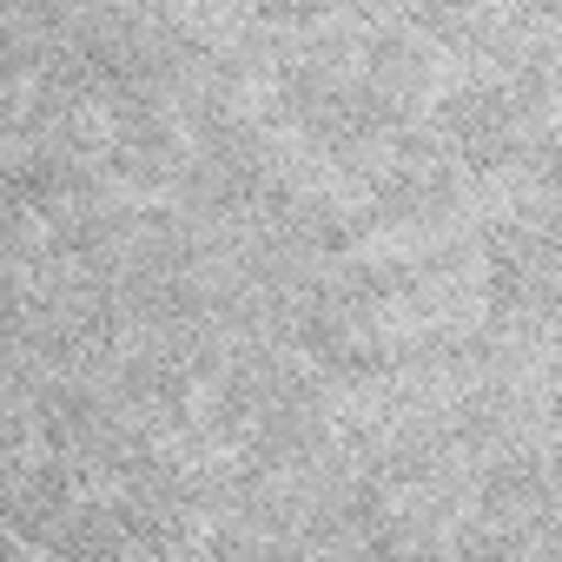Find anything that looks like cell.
I'll return each instance as SVG.
<instances>
[{
  "label": "cell",
  "mask_w": 562,
  "mask_h": 562,
  "mask_svg": "<svg viewBox=\"0 0 562 562\" xmlns=\"http://www.w3.org/2000/svg\"><path fill=\"white\" fill-rule=\"evenodd\" d=\"M437 133L463 153V166L496 172L503 159L522 153V100L509 80H470L437 106Z\"/></svg>",
  "instance_id": "6da1fadb"
},
{
  "label": "cell",
  "mask_w": 562,
  "mask_h": 562,
  "mask_svg": "<svg viewBox=\"0 0 562 562\" xmlns=\"http://www.w3.org/2000/svg\"><path fill=\"white\" fill-rule=\"evenodd\" d=\"M113 172L133 179V186H159V179L179 172V139H172V126L146 106V93L113 100Z\"/></svg>",
  "instance_id": "7a4b0ae2"
},
{
  "label": "cell",
  "mask_w": 562,
  "mask_h": 562,
  "mask_svg": "<svg viewBox=\"0 0 562 562\" xmlns=\"http://www.w3.org/2000/svg\"><path fill=\"white\" fill-rule=\"evenodd\" d=\"M549 503H555V476H549V463H536V457H509V463H496V470L483 476V509L503 516V522H529V516H542Z\"/></svg>",
  "instance_id": "3957f363"
},
{
  "label": "cell",
  "mask_w": 562,
  "mask_h": 562,
  "mask_svg": "<svg viewBox=\"0 0 562 562\" xmlns=\"http://www.w3.org/2000/svg\"><path fill=\"white\" fill-rule=\"evenodd\" d=\"M542 238H549V251H555V265H562V199L542 212Z\"/></svg>",
  "instance_id": "277c9868"
},
{
  "label": "cell",
  "mask_w": 562,
  "mask_h": 562,
  "mask_svg": "<svg viewBox=\"0 0 562 562\" xmlns=\"http://www.w3.org/2000/svg\"><path fill=\"white\" fill-rule=\"evenodd\" d=\"M549 562H562V529H555V536H549Z\"/></svg>",
  "instance_id": "5b68a950"
},
{
  "label": "cell",
  "mask_w": 562,
  "mask_h": 562,
  "mask_svg": "<svg viewBox=\"0 0 562 562\" xmlns=\"http://www.w3.org/2000/svg\"><path fill=\"white\" fill-rule=\"evenodd\" d=\"M555 424H562V397H555Z\"/></svg>",
  "instance_id": "8992f818"
}]
</instances>
